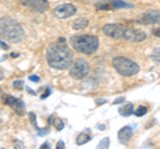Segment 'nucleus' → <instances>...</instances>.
I'll return each instance as SVG.
<instances>
[{
    "label": "nucleus",
    "mask_w": 160,
    "mask_h": 149,
    "mask_svg": "<svg viewBox=\"0 0 160 149\" xmlns=\"http://www.w3.org/2000/svg\"><path fill=\"white\" fill-rule=\"evenodd\" d=\"M47 63L53 69H63L69 68L72 63V52L69 51L66 39H59L56 44L49 46L47 49Z\"/></svg>",
    "instance_id": "nucleus-1"
},
{
    "label": "nucleus",
    "mask_w": 160,
    "mask_h": 149,
    "mask_svg": "<svg viewBox=\"0 0 160 149\" xmlns=\"http://www.w3.org/2000/svg\"><path fill=\"white\" fill-rule=\"evenodd\" d=\"M103 33L111 39L116 40H128L132 43H140L146 40L147 35L144 31L129 28L123 24H106L103 27Z\"/></svg>",
    "instance_id": "nucleus-2"
},
{
    "label": "nucleus",
    "mask_w": 160,
    "mask_h": 149,
    "mask_svg": "<svg viewBox=\"0 0 160 149\" xmlns=\"http://www.w3.org/2000/svg\"><path fill=\"white\" fill-rule=\"evenodd\" d=\"M0 39L8 43H20L24 39V29L11 17H0Z\"/></svg>",
    "instance_id": "nucleus-3"
},
{
    "label": "nucleus",
    "mask_w": 160,
    "mask_h": 149,
    "mask_svg": "<svg viewBox=\"0 0 160 149\" xmlns=\"http://www.w3.org/2000/svg\"><path fill=\"white\" fill-rule=\"evenodd\" d=\"M69 44L80 53L92 55L99 48V39L93 35H73L69 37Z\"/></svg>",
    "instance_id": "nucleus-4"
},
{
    "label": "nucleus",
    "mask_w": 160,
    "mask_h": 149,
    "mask_svg": "<svg viewBox=\"0 0 160 149\" xmlns=\"http://www.w3.org/2000/svg\"><path fill=\"white\" fill-rule=\"evenodd\" d=\"M112 65L115 69H116V72L124 77L133 76V74H136L140 69L138 63H135L133 60H131V59L124 57V56L115 57L112 60Z\"/></svg>",
    "instance_id": "nucleus-5"
},
{
    "label": "nucleus",
    "mask_w": 160,
    "mask_h": 149,
    "mask_svg": "<svg viewBox=\"0 0 160 149\" xmlns=\"http://www.w3.org/2000/svg\"><path fill=\"white\" fill-rule=\"evenodd\" d=\"M88 73H89V64L86 59H76L69 65V74L76 80H82Z\"/></svg>",
    "instance_id": "nucleus-6"
},
{
    "label": "nucleus",
    "mask_w": 160,
    "mask_h": 149,
    "mask_svg": "<svg viewBox=\"0 0 160 149\" xmlns=\"http://www.w3.org/2000/svg\"><path fill=\"white\" fill-rule=\"evenodd\" d=\"M99 11H115L120 8H132V4L122 2V0H102L95 4Z\"/></svg>",
    "instance_id": "nucleus-7"
},
{
    "label": "nucleus",
    "mask_w": 160,
    "mask_h": 149,
    "mask_svg": "<svg viewBox=\"0 0 160 149\" xmlns=\"http://www.w3.org/2000/svg\"><path fill=\"white\" fill-rule=\"evenodd\" d=\"M136 23L139 24H144V26H151V24H160V11H151L144 12L143 15L136 19Z\"/></svg>",
    "instance_id": "nucleus-8"
},
{
    "label": "nucleus",
    "mask_w": 160,
    "mask_h": 149,
    "mask_svg": "<svg viewBox=\"0 0 160 149\" xmlns=\"http://www.w3.org/2000/svg\"><path fill=\"white\" fill-rule=\"evenodd\" d=\"M76 7L73 4H60L53 8V16L58 19H67L76 13Z\"/></svg>",
    "instance_id": "nucleus-9"
},
{
    "label": "nucleus",
    "mask_w": 160,
    "mask_h": 149,
    "mask_svg": "<svg viewBox=\"0 0 160 149\" xmlns=\"http://www.w3.org/2000/svg\"><path fill=\"white\" fill-rule=\"evenodd\" d=\"M24 7L32 9L35 12H46L48 9V2L47 0H18Z\"/></svg>",
    "instance_id": "nucleus-10"
},
{
    "label": "nucleus",
    "mask_w": 160,
    "mask_h": 149,
    "mask_svg": "<svg viewBox=\"0 0 160 149\" xmlns=\"http://www.w3.org/2000/svg\"><path fill=\"white\" fill-rule=\"evenodd\" d=\"M2 101H3V104H6V105H9L13 111H16V113H19V115H23L24 113V104L22 100H19V99L6 93V95H2Z\"/></svg>",
    "instance_id": "nucleus-11"
},
{
    "label": "nucleus",
    "mask_w": 160,
    "mask_h": 149,
    "mask_svg": "<svg viewBox=\"0 0 160 149\" xmlns=\"http://www.w3.org/2000/svg\"><path fill=\"white\" fill-rule=\"evenodd\" d=\"M119 141L124 144V145H127V144L129 142V140H131V137H132V127H123L122 129L119 131Z\"/></svg>",
    "instance_id": "nucleus-12"
},
{
    "label": "nucleus",
    "mask_w": 160,
    "mask_h": 149,
    "mask_svg": "<svg viewBox=\"0 0 160 149\" xmlns=\"http://www.w3.org/2000/svg\"><path fill=\"white\" fill-rule=\"evenodd\" d=\"M91 133L87 129V131H84L83 133H80V135L76 137V144L78 145H84V144H87L89 140H91Z\"/></svg>",
    "instance_id": "nucleus-13"
},
{
    "label": "nucleus",
    "mask_w": 160,
    "mask_h": 149,
    "mask_svg": "<svg viewBox=\"0 0 160 149\" xmlns=\"http://www.w3.org/2000/svg\"><path fill=\"white\" fill-rule=\"evenodd\" d=\"M88 26V19H86V17H80V19H76V20L73 22V24H72V27H73V29H84Z\"/></svg>",
    "instance_id": "nucleus-14"
},
{
    "label": "nucleus",
    "mask_w": 160,
    "mask_h": 149,
    "mask_svg": "<svg viewBox=\"0 0 160 149\" xmlns=\"http://www.w3.org/2000/svg\"><path fill=\"white\" fill-rule=\"evenodd\" d=\"M133 104H126V105H123L122 108H119V113L122 116H131L133 113Z\"/></svg>",
    "instance_id": "nucleus-15"
},
{
    "label": "nucleus",
    "mask_w": 160,
    "mask_h": 149,
    "mask_svg": "<svg viewBox=\"0 0 160 149\" xmlns=\"http://www.w3.org/2000/svg\"><path fill=\"white\" fill-rule=\"evenodd\" d=\"M48 123H49V124H53V125L56 127L58 131H62V129L64 128V123H63V120H60V118H53V117H51Z\"/></svg>",
    "instance_id": "nucleus-16"
},
{
    "label": "nucleus",
    "mask_w": 160,
    "mask_h": 149,
    "mask_svg": "<svg viewBox=\"0 0 160 149\" xmlns=\"http://www.w3.org/2000/svg\"><path fill=\"white\" fill-rule=\"evenodd\" d=\"M151 57L155 60V63H159V64H160V47H158V48L153 49Z\"/></svg>",
    "instance_id": "nucleus-17"
},
{
    "label": "nucleus",
    "mask_w": 160,
    "mask_h": 149,
    "mask_svg": "<svg viewBox=\"0 0 160 149\" xmlns=\"http://www.w3.org/2000/svg\"><path fill=\"white\" fill-rule=\"evenodd\" d=\"M133 112H135V115L140 117V116H144V115H146V113L148 112V108H147V107H139L136 111H133Z\"/></svg>",
    "instance_id": "nucleus-18"
},
{
    "label": "nucleus",
    "mask_w": 160,
    "mask_h": 149,
    "mask_svg": "<svg viewBox=\"0 0 160 149\" xmlns=\"http://www.w3.org/2000/svg\"><path fill=\"white\" fill-rule=\"evenodd\" d=\"M108 147H109V138L104 137L103 140L99 142V148H108Z\"/></svg>",
    "instance_id": "nucleus-19"
},
{
    "label": "nucleus",
    "mask_w": 160,
    "mask_h": 149,
    "mask_svg": "<svg viewBox=\"0 0 160 149\" xmlns=\"http://www.w3.org/2000/svg\"><path fill=\"white\" fill-rule=\"evenodd\" d=\"M23 80H15L13 81V88L18 89V91H20V89H23Z\"/></svg>",
    "instance_id": "nucleus-20"
},
{
    "label": "nucleus",
    "mask_w": 160,
    "mask_h": 149,
    "mask_svg": "<svg viewBox=\"0 0 160 149\" xmlns=\"http://www.w3.org/2000/svg\"><path fill=\"white\" fill-rule=\"evenodd\" d=\"M29 120H31V123H32V125L38 129V124H36V116H35V113L33 112H31L29 113Z\"/></svg>",
    "instance_id": "nucleus-21"
},
{
    "label": "nucleus",
    "mask_w": 160,
    "mask_h": 149,
    "mask_svg": "<svg viewBox=\"0 0 160 149\" xmlns=\"http://www.w3.org/2000/svg\"><path fill=\"white\" fill-rule=\"evenodd\" d=\"M0 48H2V49H8V44H7L6 41H2V40H0Z\"/></svg>",
    "instance_id": "nucleus-22"
},
{
    "label": "nucleus",
    "mask_w": 160,
    "mask_h": 149,
    "mask_svg": "<svg viewBox=\"0 0 160 149\" xmlns=\"http://www.w3.org/2000/svg\"><path fill=\"white\" fill-rule=\"evenodd\" d=\"M152 33L155 35V36L160 37V28H158V29H153V31H152Z\"/></svg>",
    "instance_id": "nucleus-23"
},
{
    "label": "nucleus",
    "mask_w": 160,
    "mask_h": 149,
    "mask_svg": "<svg viewBox=\"0 0 160 149\" xmlns=\"http://www.w3.org/2000/svg\"><path fill=\"white\" fill-rule=\"evenodd\" d=\"M124 101V97H119V99H116V100L113 101V104H120V103H123Z\"/></svg>",
    "instance_id": "nucleus-24"
},
{
    "label": "nucleus",
    "mask_w": 160,
    "mask_h": 149,
    "mask_svg": "<svg viewBox=\"0 0 160 149\" xmlns=\"http://www.w3.org/2000/svg\"><path fill=\"white\" fill-rule=\"evenodd\" d=\"M29 80H31V81H39L40 79H39V76H31V77H29Z\"/></svg>",
    "instance_id": "nucleus-25"
},
{
    "label": "nucleus",
    "mask_w": 160,
    "mask_h": 149,
    "mask_svg": "<svg viewBox=\"0 0 160 149\" xmlns=\"http://www.w3.org/2000/svg\"><path fill=\"white\" fill-rule=\"evenodd\" d=\"M49 93H51V91H49V89H48V91H46V92H44V95L42 96V99H46L47 96H49Z\"/></svg>",
    "instance_id": "nucleus-26"
},
{
    "label": "nucleus",
    "mask_w": 160,
    "mask_h": 149,
    "mask_svg": "<svg viewBox=\"0 0 160 149\" xmlns=\"http://www.w3.org/2000/svg\"><path fill=\"white\" fill-rule=\"evenodd\" d=\"M56 147H58V148H64V142H63V141H59V142L56 144Z\"/></svg>",
    "instance_id": "nucleus-27"
},
{
    "label": "nucleus",
    "mask_w": 160,
    "mask_h": 149,
    "mask_svg": "<svg viewBox=\"0 0 160 149\" xmlns=\"http://www.w3.org/2000/svg\"><path fill=\"white\" fill-rule=\"evenodd\" d=\"M3 77H4V72H3V68L0 67V80H2Z\"/></svg>",
    "instance_id": "nucleus-28"
},
{
    "label": "nucleus",
    "mask_w": 160,
    "mask_h": 149,
    "mask_svg": "<svg viewBox=\"0 0 160 149\" xmlns=\"http://www.w3.org/2000/svg\"><path fill=\"white\" fill-rule=\"evenodd\" d=\"M47 147L49 148V142H44V144H43V145L40 147V148H47Z\"/></svg>",
    "instance_id": "nucleus-29"
},
{
    "label": "nucleus",
    "mask_w": 160,
    "mask_h": 149,
    "mask_svg": "<svg viewBox=\"0 0 160 149\" xmlns=\"http://www.w3.org/2000/svg\"><path fill=\"white\" fill-rule=\"evenodd\" d=\"M96 103H98V104H100V103H106V100H96Z\"/></svg>",
    "instance_id": "nucleus-30"
},
{
    "label": "nucleus",
    "mask_w": 160,
    "mask_h": 149,
    "mask_svg": "<svg viewBox=\"0 0 160 149\" xmlns=\"http://www.w3.org/2000/svg\"><path fill=\"white\" fill-rule=\"evenodd\" d=\"M3 95V91H2V88H0V96H2Z\"/></svg>",
    "instance_id": "nucleus-31"
}]
</instances>
